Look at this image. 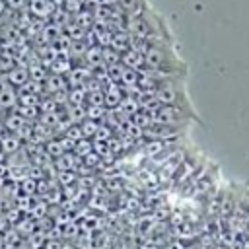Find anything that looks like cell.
Masks as SVG:
<instances>
[{
  "mask_svg": "<svg viewBox=\"0 0 249 249\" xmlns=\"http://www.w3.org/2000/svg\"><path fill=\"white\" fill-rule=\"evenodd\" d=\"M99 124H101V123H95V121L84 119V121L80 123V128H82V136H84L86 140L93 138V136H95V132H97V128H99Z\"/></svg>",
  "mask_w": 249,
  "mask_h": 249,
  "instance_id": "16",
  "label": "cell"
},
{
  "mask_svg": "<svg viewBox=\"0 0 249 249\" xmlns=\"http://www.w3.org/2000/svg\"><path fill=\"white\" fill-rule=\"evenodd\" d=\"M66 97H68V105H72V107H80V105L86 103L88 93H86L84 88H70Z\"/></svg>",
  "mask_w": 249,
  "mask_h": 249,
  "instance_id": "10",
  "label": "cell"
},
{
  "mask_svg": "<svg viewBox=\"0 0 249 249\" xmlns=\"http://www.w3.org/2000/svg\"><path fill=\"white\" fill-rule=\"evenodd\" d=\"M2 119H4V111L0 109V123H2Z\"/></svg>",
  "mask_w": 249,
  "mask_h": 249,
  "instance_id": "26",
  "label": "cell"
},
{
  "mask_svg": "<svg viewBox=\"0 0 249 249\" xmlns=\"http://www.w3.org/2000/svg\"><path fill=\"white\" fill-rule=\"evenodd\" d=\"M8 10V6H6V0H0V16H4V12Z\"/></svg>",
  "mask_w": 249,
  "mask_h": 249,
  "instance_id": "23",
  "label": "cell"
},
{
  "mask_svg": "<svg viewBox=\"0 0 249 249\" xmlns=\"http://www.w3.org/2000/svg\"><path fill=\"white\" fill-rule=\"evenodd\" d=\"M117 4L123 8L124 14H136L148 8V4L144 0H117Z\"/></svg>",
  "mask_w": 249,
  "mask_h": 249,
  "instance_id": "11",
  "label": "cell"
},
{
  "mask_svg": "<svg viewBox=\"0 0 249 249\" xmlns=\"http://www.w3.org/2000/svg\"><path fill=\"white\" fill-rule=\"evenodd\" d=\"M4 185H6V177H0V189H4Z\"/></svg>",
  "mask_w": 249,
  "mask_h": 249,
  "instance_id": "25",
  "label": "cell"
},
{
  "mask_svg": "<svg viewBox=\"0 0 249 249\" xmlns=\"http://www.w3.org/2000/svg\"><path fill=\"white\" fill-rule=\"evenodd\" d=\"M0 51H2V41H0Z\"/></svg>",
  "mask_w": 249,
  "mask_h": 249,
  "instance_id": "27",
  "label": "cell"
},
{
  "mask_svg": "<svg viewBox=\"0 0 249 249\" xmlns=\"http://www.w3.org/2000/svg\"><path fill=\"white\" fill-rule=\"evenodd\" d=\"M93 152V142L91 140H86V138H82V140H78L76 142V146H74V150H72V154L76 156V158H80V160H84L88 154H91Z\"/></svg>",
  "mask_w": 249,
  "mask_h": 249,
  "instance_id": "12",
  "label": "cell"
},
{
  "mask_svg": "<svg viewBox=\"0 0 249 249\" xmlns=\"http://www.w3.org/2000/svg\"><path fill=\"white\" fill-rule=\"evenodd\" d=\"M62 136H68V138H72L74 142H78V140L84 138V136H82V128H80V124H70Z\"/></svg>",
  "mask_w": 249,
  "mask_h": 249,
  "instance_id": "20",
  "label": "cell"
},
{
  "mask_svg": "<svg viewBox=\"0 0 249 249\" xmlns=\"http://www.w3.org/2000/svg\"><path fill=\"white\" fill-rule=\"evenodd\" d=\"M27 8H29V12H31L35 18H47V19H49V16H53V12H54V6H53L51 0H29Z\"/></svg>",
  "mask_w": 249,
  "mask_h": 249,
  "instance_id": "4",
  "label": "cell"
},
{
  "mask_svg": "<svg viewBox=\"0 0 249 249\" xmlns=\"http://www.w3.org/2000/svg\"><path fill=\"white\" fill-rule=\"evenodd\" d=\"M49 70H51V74L66 76V74L72 70V60H70V56H56V58L51 62Z\"/></svg>",
  "mask_w": 249,
  "mask_h": 249,
  "instance_id": "8",
  "label": "cell"
},
{
  "mask_svg": "<svg viewBox=\"0 0 249 249\" xmlns=\"http://www.w3.org/2000/svg\"><path fill=\"white\" fill-rule=\"evenodd\" d=\"M45 154H47L49 158H53V160L60 158V156L64 154V148H62V144H60V138H51V140L45 144Z\"/></svg>",
  "mask_w": 249,
  "mask_h": 249,
  "instance_id": "13",
  "label": "cell"
},
{
  "mask_svg": "<svg viewBox=\"0 0 249 249\" xmlns=\"http://www.w3.org/2000/svg\"><path fill=\"white\" fill-rule=\"evenodd\" d=\"M82 6H84V0H62V10L66 14H78L82 12Z\"/></svg>",
  "mask_w": 249,
  "mask_h": 249,
  "instance_id": "19",
  "label": "cell"
},
{
  "mask_svg": "<svg viewBox=\"0 0 249 249\" xmlns=\"http://www.w3.org/2000/svg\"><path fill=\"white\" fill-rule=\"evenodd\" d=\"M21 146H23V142H21V140L18 138V134H14V132H4V134L0 136V152H4L6 156H12V154L19 152Z\"/></svg>",
  "mask_w": 249,
  "mask_h": 249,
  "instance_id": "3",
  "label": "cell"
},
{
  "mask_svg": "<svg viewBox=\"0 0 249 249\" xmlns=\"http://www.w3.org/2000/svg\"><path fill=\"white\" fill-rule=\"evenodd\" d=\"M0 109L8 111V113L18 109V89L16 88H8L6 91H0Z\"/></svg>",
  "mask_w": 249,
  "mask_h": 249,
  "instance_id": "5",
  "label": "cell"
},
{
  "mask_svg": "<svg viewBox=\"0 0 249 249\" xmlns=\"http://www.w3.org/2000/svg\"><path fill=\"white\" fill-rule=\"evenodd\" d=\"M88 105H99V107H105V93L103 89H93L88 93Z\"/></svg>",
  "mask_w": 249,
  "mask_h": 249,
  "instance_id": "17",
  "label": "cell"
},
{
  "mask_svg": "<svg viewBox=\"0 0 249 249\" xmlns=\"http://www.w3.org/2000/svg\"><path fill=\"white\" fill-rule=\"evenodd\" d=\"M8 88H12L10 82H8V74L6 72H0V91H6Z\"/></svg>",
  "mask_w": 249,
  "mask_h": 249,
  "instance_id": "22",
  "label": "cell"
},
{
  "mask_svg": "<svg viewBox=\"0 0 249 249\" xmlns=\"http://www.w3.org/2000/svg\"><path fill=\"white\" fill-rule=\"evenodd\" d=\"M113 138V130L107 126V124H99V128H97V132H95V136H93V142H109Z\"/></svg>",
  "mask_w": 249,
  "mask_h": 249,
  "instance_id": "18",
  "label": "cell"
},
{
  "mask_svg": "<svg viewBox=\"0 0 249 249\" xmlns=\"http://www.w3.org/2000/svg\"><path fill=\"white\" fill-rule=\"evenodd\" d=\"M68 84L64 76H56V74H49L45 80V93H58V91H66Z\"/></svg>",
  "mask_w": 249,
  "mask_h": 249,
  "instance_id": "6",
  "label": "cell"
},
{
  "mask_svg": "<svg viewBox=\"0 0 249 249\" xmlns=\"http://www.w3.org/2000/svg\"><path fill=\"white\" fill-rule=\"evenodd\" d=\"M0 163H6V154L4 152H0Z\"/></svg>",
  "mask_w": 249,
  "mask_h": 249,
  "instance_id": "24",
  "label": "cell"
},
{
  "mask_svg": "<svg viewBox=\"0 0 249 249\" xmlns=\"http://www.w3.org/2000/svg\"><path fill=\"white\" fill-rule=\"evenodd\" d=\"M107 115V107H99V105H86V119L101 123Z\"/></svg>",
  "mask_w": 249,
  "mask_h": 249,
  "instance_id": "15",
  "label": "cell"
},
{
  "mask_svg": "<svg viewBox=\"0 0 249 249\" xmlns=\"http://www.w3.org/2000/svg\"><path fill=\"white\" fill-rule=\"evenodd\" d=\"M2 124H4V128H6V132H18L21 126H25L27 124V121L19 115V113H16V111H12V113H8L4 119H2Z\"/></svg>",
  "mask_w": 249,
  "mask_h": 249,
  "instance_id": "7",
  "label": "cell"
},
{
  "mask_svg": "<svg viewBox=\"0 0 249 249\" xmlns=\"http://www.w3.org/2000/svg\"><path fill=\"white\" fill-rule=\"evenodd\" d=\"M74 177H76L74 171H58V181L62 183V187H66Z\"/></svg>",
  "mask_w": 249,
  "mask_h": 249,
  "instance_id": "21",
  "label": "cell"
},
{
  "mask_svg": "<svg viewBox=\"0 0 249 249\" xmlns=\"http://www.w3.org/2000/svg\"><path fill=\"white\" fill-rule=\"evenodd\" d=\"M6 74H8L10 86L16 88V89H19L21 86H25V84L29 82V70H27V66H23V64H16V66L10 68Z\"/></svg>",
  "mask_w": 249,
  "mask_h": 249,
  "instance_id": "2",
  "label": "cell"
},
{
  "mask_svg": "<svg viewBox=\"0 0 249 249\" xmlns=\"http://www.w3.org/2000/svg\"><path fill=\"white\" fill-rule=\"evenodd\" d=\"M27 70H29V80H31V82L45 84V80H47L49 72H47V68H45L43 64H33V66H27Z\"/></svg>",
  "mask_w": 249,
  "mask_h": 249,
  "instance_id": "14",
  "label": "cell"
},
{
  "mask_svg": "<svg viewBox=\"0 0 249 249\" xmlns=\"http://www.w3.org/2000/svg\"><path fill=\"white\" fill-rule=\"evenodd\" d=\"M124 117H128V119H132L138 111H140V103H138V99L136 97H130V95H124L123 97V101H121V105L117 107Z\"/></svg>",
  "mask_w": 249,
  "mask_h": 249,
  "instance_id": "9",
  "label": "cell"
},
{
  "mask_svg": "<svg viewBox=\"0 0 249 249\" xmlns=\"http://www.w3.org/2000/svg\"><path fill=\"white\" fill-rule=\"evenodd\" d=\"M121 64H123L124 68H130V70H136V72H140V70L146 68L144 54L138 53V51H134V49H128V51H124V53L121 54Z\"/></svg>",
  "mask_w": 249,
  "mask_h": 249,
  "instance_id": "1",
  "label": "cell"
}]
</instances>
